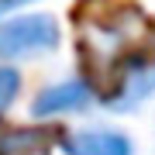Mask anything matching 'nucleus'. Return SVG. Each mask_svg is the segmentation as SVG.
<instances>
[{
    "label": "nucleus",
    "mask_w": 155,
    "mask_h": 155,
    "mask_svg": "<svg viewBox=\"0 0 155 155\" xmlns=\"http://www.w3.org/2000/svg\"><path fill=\"white\" fill-rule=\"evenodd\" d=\"M55 148V127L45 124H0V155H45Z\"/></svg>",
    "instance_id": "obj_5"
},
{
    "label": "nucleus",
    "mask_w": 155,
    "mask_h": 155,
    "mask_svg": "<svg viewBox=\"0 0 155 155\" xmlns=\"http://www.w3.org/2000/svg\"><path fill=\"white\" fill-rule=\"evenodd\" d=\"M152 141H155V131H152Z\"/></svg>",
    "instance_id": "obj_8"
},
{
    "label": "nucleus",
    "mask_w": 155,
    "mask_h": 155,
    "mask_svg": "<svg viewBox=\"0 0 155 155\" xmlns=\"http://www.w3.org/2000/svg\"><path fill=\"white\" fill-rule=\"evenodd\" d=\"M55 152L59 155H138V141L117 117L100 121H72L55 127Z\"/></svg>",
    "instance_id": "obj_4"
},
{
    "label": "nucleus",
    "mask_w": 155,
    "mask_h": 155,
    "mask_svg": "<svg viewBox=\"0 0 155 155\" xmlns=\"http://www.w3.org/2000/svg\"><path fill=\"white\" fill-rule=\"evenodd\" d=\"M11 4V11H21V7H38L41 0H7Z\"/></svg>",
    "instance_id": "obj_7"
},
{
    "label": "nucleus",
    "mask_w": 155,
    "mask_h": 155,
    "mask_svg": "<svg viewBox=\"0 0 155 155\" xmlns=\"http://www.w3.org/2000/svg\"><path fill=\"white\" fill-rule=\"evenodd\" d=\"M24 69L21 66H11V62H0V124L14 114V107L24 100Z\"/></svg>",
    "instance_id": "obj_6"
},
{
    "label": "nucleus",
    "mask_w": 155,
    "mask_h": 155,
    "mask_svg": "<svg viewBox=\"0 0 155 155\" xmlns=\"http://www.w3.org/2000/svg\"><path fill=\"white\" fill-rule=\"evenodd\" d=\"M100 110L110 117H134L155 104V41H138L104 72Z\"/></svg>",
    "instance_id": "obj_2"
},
{
    "label": "nucleus",
    "mask_w": 155,
    "mask_h": 155,
    "mask_svg": "<svg viewBox=\"0 0 155 155\" xmlns=\"http://www.w3.org/2000/svg\"><path fill=\"white\" fill-rule=\"evenodd\" d=\"M66 45V24L59 14L21 7L0 17V62L28 66V62L55 59Z\"/></svg>",
    "instance_id": "obj_3"
},
{
    "label": "nucleus",
    "mask_w": 155,
    "mask_h": 155,
    "mask_svg": "<svg viewBox=\"0 0 155 155\" xmlns=\"http://www.w3.org/2000/svg\"><path fill=\"white\" fill-rule=\"evenodd\" d=\"M100 110V83L86 69H66L62 76H52L35 86V93L24 100V114L31 124L62 127L83 121Z\"/></svg>",
    "instance_id": "obj_1"
}]
</instances>
